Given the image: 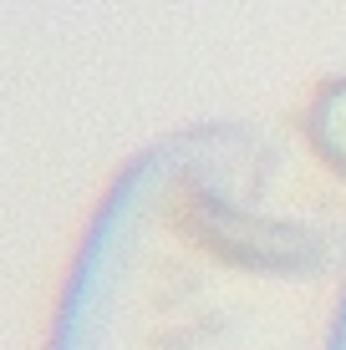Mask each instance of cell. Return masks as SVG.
Wrapping results in <instances>:
<instances>
[{"label": "cell", "instance_id": "cell-2", "mask_svg": "<svg viewBox=\"0 0 346 350\" xmlns=\"http://www.w3.org/2000/svg\"><path fill=\"white\" fill-rule=\"evenodd\" d=\"M311 142H316L321 163L346 178V77L321 87L316 107H311Z\"/></svg>", "mask_w": 346, "mask_h": 350}, {"label": "cell", "instance_id": "cell-1", "mask_svg": "<svg viewBox=\"0 0 346 350\" xmlns=\"http://www.w3.org/2000/svg\"><path fill=\"white\" fill-rule=\"evenodd\" d=\"M46 350H346V224L255 127L169 132L97 203Z\"/></svg>", "mask_w": 346, "mask_h": 350}]
</instances>
